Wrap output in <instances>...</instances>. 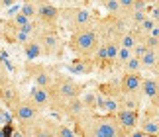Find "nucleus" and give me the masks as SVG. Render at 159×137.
<instances>
[{
    "label": "nucleus",
    "mask_w": 159,
    "mask_h": 137,
    "mask_svg": "<svg viewBox=\"0 0 159 137\" xmlns=\"http://www.w3.org/2000/svg\"><path fill=\"white\" fill-rule=\"evenodd\" d=\"M77 135L84 137H126V131L122 129L114 114H94L84 112L77 122H73Z\"/></svg>",
    "instance_id": "f257e3e1"
},
{
    "label": "nucleus",
    "mask_w": 159,
    "mask_h": 137,
    "mask_svg": "<svg viewBox=\"0 0 159 137\" xmlns=\"http://www.w3.org/2000/svg\"><path fill=\"white\" fill-rule=\"evenodd\" d=\"M100 41H102V35L98 32V26L94 24V26L73 29L71 35H69V49L79 59L93 61V55H94L96 49H98Z\"/></svg>",
    "instance_id": "f03ea898"
},
{
    "label": "nucleus",
    "mask_w": 159,
    "mask_h": 137,
    "mask_svg": "<svg viewBox=\"0 0 159 137\" xmlns=\"http://www.w3.org/2000/svg\"><path fill=\"white\" fill-rule=\"evenodd\" d=\"M24 73L28 74V78L32 80L35 86H43V88H51L57 77V71L53 67L41 63V61H26L24 65Z\"/></svg>",
    "instance_id": "7ed1b4c3"
},
{
    "label": "nucleus",
    "mask_w": 159,
    "mask_h": 137,
    "mask_svg": "<svg viewBox=\"0 0 159 137\" xmlns=\"http://www.w3.org/2000/svg\"><path fill=\"white\" fill-rule=\"evenodd\" d=\"M51 94H53V102L57 100H69V98H75V96H81L84 86L75 80L71 77V74H61L57 73V77H55V82L51 86Z\"/></svg>",
    "instance_id": "20e7f679"
},
{
    "label": "nucleus",
    "mask_w": 159,
    "mask_h": 137,
    "mask_svg": "<svg viewBox=\"0 0 159 137\" xmlns=\"http://www.w3.org/2000/svg\"><path fill=\"white\" fill-rule=\"evenodd\" d=\"M34 37L39 41L45 57H59L61 55L63 43H61V37L57 33V29H55V26H41L39 24V28L35 29Z\"/></svg>",
    "instance_id": "39448f33"
},
{
    "label": "nucleus",
    "mask_w": 159,
    "mask_h": 137,
    "mask_svg": "<svg viewBox=\"0 0 159 137\" xmlns=\"http://www.w3.org/2000/svg\"><path fill=\"white\" fill-rule=\"evenodd\" d=\"M61 20L67 24V28L71 29H79V28H87V26H94L98 22V18L93 14V10L83 8V6H73V8H63L61 10Z\"/></svg>",
    "instance_id": "423d86ee"
},
{
    "label": "nucleus",
    "mask_w": 159,
    "mask_h": 137,
    "mask_svg": "<svg viewBox=\"0 0 159 137\" xmlns=\"http://www.w3.org/2000/svg\"><path fill=\"white\" fill-rule=\"evenodd\" d=\"M51 110H55L59 116H63L65 120H69V122H77L84 112H89L81 96L69 98V100H57V102H53Z\"/></svg>",
    "instance_id": "0eeeda50"
},
{
    "label": "nucleus",
    "mask_w": 159,
    "mask_h": 137,
    "mask_svg": "<svg viewBox=\"0 0 159 137\" xmlns=\"http://www.w3.org/2000/svg\"><path fill=\"white\" fill-rule=\"evenodd\" d=\"M10 112H12V117L16 120L18 126H26V123H32V122H35V120H38V117L41 116V112L35 108V106L30 102L26 96H22V100L18 102Z\"/></svg>",
    "instance_id": "6e6552de"
},
{
    "label": "nucleus",
    "mask_w": 159,
    "mask_h": 137,
    "mask_svg": "<svg viewBox=\"0 0 159 137\" xmlns=\"http://www.w3.org/2000/svg\"><path fill=\"white\" fill-rule=\"evenodd\" d=\"M22 100V92L18 88V84L10 78V74H2L0 77V102H2L8 110Z\"/></svg>",
    "instance_id": "1a4fd4ad"
},
{
    "label": "nucleus",
    "mask_w": 159,
    "mask_h": 137,
    "mask_svg": "<svg viewBox=\"0 0 159 137\" xmlns=\"http://www.w3.org/2000/svg\"><path fill=\"white\" fill-rule=\"evenodd\" d=\"M38 2V20L41 26H55L61 20V8L51 0H35Z\"/></svg>",
    "instance_id": "9d476101"
},
{
    "label": "nucleus",
    "mask_w": 159,
    "mask_h": 137,
    "mask_svg": "<svg viewBox=\"0 0 159 137\" xmlns=\"http://www.w3.org/2000/svg\"><path fill=\"white\" fill-rule=\"evenodd\" d=\"M26 98H28V100L32 102L39 112L51 110V106H53V94H51V90H49V88H43V86L32 84V88L28 90Z\"/></svg>",
    "instance_id": "9b49d317"
},
{
    "label": "nucleus",
    "mask_w": 159,
    "mask_h": 137,
    "mask_svg": "<svg viewBox=\"0 0 159 137\" xmlns=\"http://www.w3.org/2000/svg\"><path fill=\"white\" fill-rule=\"evenodd\" d=\"M114 117L118 120V123L122 126V129L126 131V137H130L132 129H136V127H138L142 114H139V110H132V108H118V112L114 114Z\"/></svg>",
    "instance_id": "f8f14e48"
},
{
    "label": "nucleus",
    "mask_w": 159,
    "mask_h": 137,
    "mask_svg": "<svg viewBox=\"0 0 159 137\" xmlns=\"http://www.w3.org/2000/svg\"><path fill=\"white\" fill-rule=\"evenodd\" d=\"M138 127L142 129L143 135H159V112L148 106L143 112V116L139 117Z\"/></svg>",
    "instance_id": "ddd939ff"
},
{
    "label": "nucleus",
    "mask_w": 159,
    "mask_h": 137,
    "mask_svg": "<svg viewBox=\"0 0 159 137\" xmlns=\"http://www.w3.org/2000/svg\"><path fill=\"white\" fill-rule=\"evenodd\" d=\"M142 80H143L142 73H122V77L118 78L122 94H134V92H139V88H142Z\"/></svg>",
    "instance_id": "4468645a"
},
{
    "label": "nucleus",
    "mask_w": 159,
    "mask_h": 137,
    "mask_svg": "<svg viewBox=\"0 0 159 137\" xmlns=\"http://www.w3.org/2000/svg\"><path fill=\"white\" fill-rule=\"evenodd\" d=\"M22 53H24V57H26V61H39L41 57H45L43 49H41L39 41L35 39V37L28 39L26 43H22Z\"/></svg>",
    "instance_id": "2eb2a0df"
},
{
    "label": "nucleus",
    "mask_w": 159,
    "mask_h": 137,
    "mask_svg": "<svg viewBox=\"0 0 159 137\" xmlns=\"http://www.w3.org/2000/svg\"><path fill=\"white\" fill-rule=\"evenodd\" d=\"M139 92H142L143 100H151L153 96L159 94V80L155 77H143L142 80V88H139Z\"/></svg>",
    "instance_id": "dca6fc26"
},
{
    "label": "nucleus",
    "mask_w": 159,
    "mask_h": 137,
    "mask_svg": "<svg viewBox=\"0 0 159 137\" xmlns=\"http://www.w3.org/2000/svg\"><path fill=\"white\" fill-rule=\"evenodd\" d=\"M139 41H142V35H139L138 29L132 28V26L128 28V29H124L122 35H120V45L122 47H128V49H134Z\"/></svg>",
    "instance_id": "f3484780"
},
{
    "label": "nucleus",
    "mask_w": 159,
    "mask_h": 137,
    "mask_svg": "<svg viewBox=\"0 0 159 137\" xmlns=\"http://www.w3.org/2000/svg\"><path fill=\"white\" fill-rule=\"evenodd\" d=\"M118 108H120V98L100 94V98H98V110L102 112V114H116Z\"/></svg>",
    "instance_id": "a211bd4d"
},
{
    "label": "nucleus",
    "mask_w": 159,
    "mask_h": 137,
    "mask_svg": "<svg viewBox=\"0 0 159 137\" xmlns=\"http://www.w3.org/2000/svg\"><path fill=\"white\" fill-rule=\"evenodd\" d=\"M139 59H142V68L143 71H153L155 65L159 63V49H149L148 47Z\"/></svg>",
    "instance_id": "6ab92c4d"
},
{
    "label": "nucleus",
    "mask_w": 159,
    "mask_h": 137,
    "mask_svg": "<svg viewBox=\"0 0 159 137\" xmlns=\"http://www.w3.org/2000/svg\"><path fill=\"white\" fill-rule=\"evenodd\" d=\"M143 102L142 92H134V94H122L120 96V108H132V110H139V106Z\"/></svg>",
    "instance_id": "aec40b11"
},
{
    "label": "nucleus",
    "mask_w": 159,
    "mask_h": 137,
    "mask_svg": "<svg viewBox=\"0 0 159 137\" xmlns=\"http://www.w3.org/2000/svg\"><path fill=\"white\" fill-rule=\"evenodd\" d=\"M81 98H83V102H84V106H87L89 112H96V110H98V98H100L98 90H83Z\"/></svg>",
    "instance_id": "412c9836"
},
{
    "label": "nucleus",
    "mask_w": 159,
    "mask_h": 137,
    "mask_svg": "<svg viewBox=\"0 0 159 137\" xmlns=\"http://www.w3.org/2000/svg\"><path fill=\"white\" fill-rule=\"evenodd\" d=\"M98 92H100V94H104V96H114V98H120L122 96V88H120L118 80H110V82L98 84Z\"/></svg>",
    "instance_id": "4be33fe9"
},
{
    "label": "nucleus",
    "mask_w": 159,
    "mask_h": 137,
    "mask_svg": "<svg viewBox=\"0 0 159 137\" xmlns=\"http://www.w3.org/2000/svg\"><path fill=\"white\" fill-rule=\"evenodd\" d=\"M122 73H143L142 59H139L138 55H132V57L124 63V67H122Z\"/></svg>",
    "instance_id": "5701e85b"
},
{
    "label": "nucleus",
    "mask_w": 159,
    "mask_h": 137,
    "mask_svg": "<svg viewBox=\"0 0 159 137\" xmlns=\"http://www.w3.org/2000/svg\"><path fill=\"white\" fill-rule=\"evenodd\" d=\"M20 12L26 14L28 18H32V20H35L38 18V2L35 0H24L20 6Z\"/></svg>",
    "instance_id": "b1692460"
},
{
    "label": "nucleus",
    "mask_w": 159,
    "mask_h": 137,
    "mask_svg": "<svg viewBox=\"0 0 159 137\" xmlns=\"http://www.w3.org/2000/svg\"><path fill=\"white\" fill-rule=\"evenodd\" d=\"M155 26H157V22L148 14V16H145L143 20H142V24H138V26H134V28L138 29V33H139V35H145V33H149Z\"/></svg>",
    "instance_id": "393cba45"
},
{
    "label": "nucleus",
    "mask_w": 159,
    "mask_h": 137,
    "mask_svg": "<svg viewBox=\"0 0 159 137\" xmlns=\"http://www.w3.org/2000/svg\"><path fill=\"white\" fill-rule=\"evenodd\" d=\"M134 55V51L132 49H128V47H122L120 45V49H118V55H116V63H114V68H120L122 71V67H124V63L128 59H130Z\"/></svg>",
    "instance_id": "a878e982"
},
{
    "label": "nucleus",
    "mask_w": 159,
    "mask_h": 137,
    "mask_svg": "<svg viewBox=\"0 0 159 137\" xmlns=\"http://www.w3.org/2000/svg\"><path fill=\"white\" fill-rule=\"evenodd\" d=\"M100 6L106 14H120V0H102Z\"/></svg>",
    "instance_id": "bb28decb"
},
{
    "label": "nucleus",
    "mask_w": 159,
    "mask_h": 137,
    "mask_svg": "<svg viewBox=\"0 0 159 137\" xmlns=\"http://www.w3.org/2000/svg\"><path fill=\"white\" fill-rule=\"evenodd\" d=\"M132 8H134V0H120V14L122 16L128 18V14L132 12Z\"/></svg>",
    "instance_id": "cd10ccee"
},
{
    "label": "nucleus",
    "mask_w": 159,
    "mask_h": 137,
    "mask_svg": "<svg viewBox=\"0 0 159 137\" xmlns=\"http://www.w3.org/2000/svg\"><path fill=\"white\" fill-rule=\"evenodd\" d=\"M149 106H151L153 110H157V112H159V94H157V96H153V98L149 100Z\"/></svg>",
    "instance_id": "c85d7f7f"
},
{
    "label": "nucleus",
    "mask_w": 159,
    "mask_h": 137,
    "mask_svg": "<svg viewBox=\"0 0 159 137\" xmlns=\"http://www.w3.org/2000/svg\"><path fill=\"white\" fill-rule=\"evenodd\" d=\"M2 74H8L6 73V67H4V61L0 59V77H2Z\"/></svg>",
    "instance_id": "c756f323"
},
{
    "label": "nucleus",
    "mask_w": 159,
    "mask_h": 137,
    "mask_svg": "<svg viewBox=\"0 0 159 137\" xmlns=\"http://www.w3.org/2000/svg\"><path fill=\"white\" fill-rule=\"evenodd\" d=\"M151 73H153V77H155V78L159 80V63L155 65V68H153V71H151Z\"/></svg>",
    "instance_id": "7c9ffc66"
},
{
    "label": "nucleus",
    "mask_w": 159,
    "mask_h": 137,
    "mask_svg": "<svg viewBox=\"0 0 159 137\" xmlns=\"http://www.w3.org/2000/svg\"><path fill=\"white\" fill-rule=\"evenodd\" d=\"M4 39V22H0V41Z\"/></svg>",
    "instance_id": "2f4dec72"
},
{
    "label": "nucleus",
    "mask_w": 159,
    "mask_h": 137,
    "mask_svg": "<svg viewBox=\"0 0 159 137\" xmlns=\"http://www.w3.org/2000/svg\"><path fill=\"white\" fill-rule=\"evenodd\" d=\"M145 2H148L149 6H153V4H157V2H159V0H145Z\"/></svg>",
    "instance_id": "473e14b6"
},
{
    "label": "nucleus",
    "mask_w": 159,
    "mask_h": 137,
    "mask_svg": "<svg viewBox=\"0 0 159 137\" xmlns=\"http://www.w3.org/2000/svg\"><path fill=\"white\" fill-rule=\"evenodd\" d=\"M93 2H96V4H100V2H102V0H93Z\"/></svg>",
    "instance_id": "72a5a7b5"
}]
</instances>
